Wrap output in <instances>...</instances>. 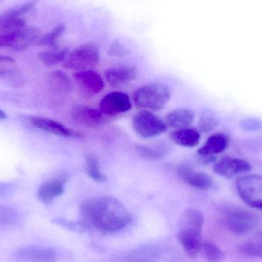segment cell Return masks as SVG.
Wrapping results in <instances>:
<instances>
[{
  "label": "cell",
  "mask_w": 262,
  "mask_h": 262,
  "mask_svg": "<svg viewBox=\"0 0 262 262\" xmlns=\"http://www.w3.org/2000/svg\"><path fill=\"white\" fill-rule=\"evenodd\" d=\"M239 252L250 257L262 258V241H248L242 245Z\"/></svg>",
  "instance_id": "cell-30"
},
{
  "label": "cell",
  "mask_w": 262,
  "mask_h": 262,
  "mask_svg": "<svg viewBox=\"0 0 262 262\" xmlns=\"http://www.w3.org/2000/svg\"><path fill=\"white\" fill-rule=\"evenodd\" d=\"M109 54L111 56H124L127 54V49L121 43H116L112 45V47L109 49Z\"/></svg>",
  "instance_id": "cell-32"
},
{
  "label": "cell",
  "mask_w": 262,
  "mask_h": 262,
  "mask_svg": "<svg viewBox=\"0 0 262 262\" xmlns=\"http://www.w3.org/2000/svg\"><path fill=\"white\" fill-rule=\"evenodd\" d=\"M237 191L243 203L253 209L262 211V176L245 175L236 182Z\"/></svg>",
  "instance_id": "cell-4"
},
{
  "label": "cell",
  "mask_w": 262,
  "mask_h": 262,
  "mask_svg": "<svg viewBox=\"0 0 262 262\" xmlns=\"http://www.w3.org/2000/svg\"><path fill=\"white\" fill-rule=\"evenodd\" d=\"M19 218V212L15 208L7 206H0V226L15 225Z\"/></svg>",
  "instance_id": "cell-28"
},
{
  "label": "cell",
  "mask_w": 262,
  "mask_h": 262,
  "mask_svg": "<svg viewBox=\"0 0 262 262\" xmlns=\"http://www.w3.org/2000/svg\"><path fill=\"white\" fill-rule=\"evenodd\" d=\"M80 214L85 227L89 226L105 233L122 230L131 221L130 213L124 205L112 196L86 200L81 204Z\"/></svg>",
  "instance_id": "cell-1"
},
{
  "label": "cell",
  "mask_w": 262,
  "mask_h": 262,
  "mask_svg": "<svg viewBox=\"0 0 262 262\" xmlns=\"http://www.w3.org/2000/svg\"><path fill=\"white\" fill-rule=\"evenodd\" d=\"M68 178V174L62 172L46 180L38 188L37 193L38 199L42 203H49L57 197L62 195Z\"/></svg>",
  "instance_id": "cell-9"
},
{
  "label": "cell",
  "mask_w": 262,
  "mask_h": 262,
  "mask_svg": "<svg viewBox=\"0 0 262 262\" xmlns=\"http://www.w3.org/2000/svg\"><path fill=\"white\" fill-rule=\"evenodd\" d=\"M72 119L80 126L95 127L104 123V114L101 110L91 108H78L72 112Z\"/></svg>",
  "instance_id": "cell-16"
},
{
  "label": "cell",
  "mask_w": 262,
  "mask_h": 262,
  "mask_svg": "<svg viewBox=\"0 0 262 262\" xmlns=\"http://www.w3.org/2000/svg\"><path fill=\"white\" fill-rule=\"evenodd\" d=\"M133 129L137 135L143 138H151L164 133L166 125L150 111H141L134 115Z\"/></svg>",
  "instance_id": "cell-5"
},
{
  "label": "cell",
  "mask_w": 262,
  "mask_h": 262,
  "mask_svg": "<svg viewBox=\"0 0 262 262\" xmlns=\"http://www.w3.org/2000/svg\"><path fill=\"white\" fill-rule=\"evenodd\" d=\"M85 170L88 175L97 183H105L107 176L101 171L99 162L96 157L89 156L86 160Z\"/></svg>",
  "instance_id": "cell-26"
},
{
  "label": "cell",
  "mask_w": 262,
  "mask_h": 262,
  "mask_svg": "<svg viewBox=\"0 0 262 262\" xmlns=\"http://www.w3.org/2000/svg\"><path fill=\"white\" fill-rule=\"evenodd\" d=\"M136 149L138 155L144 159L156 161V160L161 159L163 156V153L161 151L152 149L149 146H137Z\"/></svg>",
  "instance_id": "cell-31"
},
{
  "label": "cell",
  "mask_w": 262,
  "mask_h": 262,
  "mask_svg": "<svg viewBox=\"0 0 262 262\" xmlns=\"http://www.w3.org/2000/svg\"><path fill=\"white\" fill-rule=\"evenodd\" d=\"M166 125L172 129H183L189 128L194 121V114L189 109L172 110L166 115Z\"/></svg>",
  "instance_id": "cell-20"
},
{
  "label": "cell",
  "mask_w": 262,
  "mask_h": 262,
  "mask_svg": "<svg viewBox=\"0 0 262 262\" xmlns=\"http://www.w3.org/2000/svg\"><path fill=\"white\" fill-rule=\"evenodd\" d=\"M15 256L26 262H55L58 259L56 251L41 246L21 248L16 251Z\"/></svg>",
  "instance_id": "cell-11"
},
{
  "label": "cell",
  "mask_w": 262,
  "mask_h": 262,
  "mask_svg": "<svg viewBox=\"0 0 262 262\" xmlns=\"http://www.w3.org/2000/svg\"><path fill=\"white\" fill-rule=\"evenodd\" d=\"M68 54H69L68 49H52V50L40 52L38 54V58L46 66H53L64 61L69 55Z\"/></svg>",
  "instance_id": "cell-25"
},
{
  "label": "cell",
  "mask_w": 262,
  "mask_h": 262,
  "mask_svg": "<svg viewBox=\"0 0 262 262\" xmlns=\"http://www.w3.org/2000/svg\"><path fill=\"white\" fill-rule=\"evenodd\" d=\"M257 217L249 211L231 208L225 215L226 228L235 235H243L250 232L257 226Z\"/></svg>",
  "instance_id": "cell-6"
},
{
  "label": "cell",
  "mask_w": 262,
  "mask_h": 262,
  "mask_svg": "<svg viewBox=\"0 0 262 262\" xmlns=\"http://www.w3.org/2000/svg\"><path fill=\"white\" fill-rule=\"evenodd\" d=\"M74 77L81 89L91 95L99 93L104 89V80L95 71H80L75 72Z\"/></svg>",
  "instance_id": "cell-14"
},
{
  "label": "cell",
  "mask_w": 262,
  "mask_h": 262,
  "mask_svg": "<svg viewBox=\"0 0 262 262\" xmlns=\"http://www.w3.org/2000/svg\"><path fill=\"white\" fill-rule=\"evenodd\" d=\"M252 170V166L246 160L225 157L215 163L213 171L217 175L230 178L235 175L246 173Z\"/></svg>",
  "instance_id": "cell-10"
},
{
  "label": "cell",
  "mask_w": 262,
  "mask_h": 262,
  "mask_svg": "<svg viewBox=\"0 0 262 262\" xmlns=\"http://www.w3.org/2000/svg\"><path fill=\"white\" fill-rule=\"evenodd\" d=\"M106 80L112 87H121L134 81L137 76V68L132 66H117L104 72Z\"/></svg>",
  "instance_id": "cell-13"
},
{
  "label": "cell",
  "mask_w": 262,
  "mask_h": 262,
  "mask_svg": "<svg viewBox=\"0 0 262 262\" xmlns=\"http://www.w3.org/2000/svg\"><path fill=\"white\" fill-rule=\"evenodd\" d=\"M170 98V91L161 84H149L134 92L133 99L137 107L146 111H159L164 109Z\"/></svg>",
  "instance_id": "cell-2"
},
{
  "label": "cell",
  "mask_w": 262,
  "mask_h": 262,
  "mask_svg": "<svg viewBox=\"0 0 262 262\" xmlns=\"http://www.w3.org/2000/svg\"><path fill=\"white\" fill-rule=\"evenodd\" d=\"M201 252L208 261L220 262L224 259L225 255L223 251L214 243L209 241L203 243Z\"/></svg>",
  "instance_id": "cell-27"
},
{
  "label": "cell",
  "mask_w": 262,
  "mask_h": 262,
  "mask_svg": "<svg viewBox=\"0 0 262 262\" xmlns=\"http://www.w3.org/2000/svg\"><path fill=\"white\" fill-rule=\"evenodd\" d=\"M132 109L130 97L122 92L107 94L100 102V110L104 115L115 116L125 113Z\"/></svg>",
  "instance_id": "cell-8"
},
{
  "label": "cell",
  "mask_w": 262,
  "mask_h": 262,
  "mask_svg": "<svg viewBox=\"0 0 262 262\" xmlns=\"http://www.w3.org/2000/svg\"><path fill=\"white\" fill-rule=\"evenodd\" d=\"M6 113H5V112H3V110H1V109H0V120L6 119Z\"/></svg>",
  "instance_id": "cell-34"
},
{
  "label": "cell",
  "mask_w": 262,
  "mask_h": 262,
  "mask_svg": "<svg viewBox=\"0 0 262 262\" xmlns=\"http://www.w3.org/2000/svg\"><path fill=\"white\" fill-rule=\"evenodd\" d=\"M161 255L157 245L148 244L131 251L127 255V262H157Z\"/></svg>",
  "instance_id": "cell-18"
},
{
  "label": "cell",
  "mask_w": 262,
  "mask_h": 262,
  "mask_svg": "<svg viewBox=\"0 0 262 262\" xmlns=\"http://www.w3.org/2000/svg\"><path fill=\"white\" fill-rule=\"evenodd\" d=\"M179 174L189 186L199 190H209L213 186V180L209 175L203 172H193L188 166H180Z\"/></svg>",
  "instance_id": "cell-15"
},
{
  "label": "cell",
  "mask_w": 262,
  "mask_h": 262,
  "mask_svg": "<svg viewBox=\"0 0 262 262\" xmlns=\"http://www.w3.org/2000/svg\"><path fill=\"white\" fill-rule=\"evenodd\" d=\"M99 48L94 43H84L72 51L64 60V68L72 70H92L99 63Z\"/></svg>",
  "instance_id": "cell-3"
},
{
  "label": "cell",
  "mask_w": 262,
  "mask_h": 262,
  "mask_svg": "<svg viewBox=\"0 0 262 262\" xmlns=\"http://www.w3.org/2000/svg\"><path fill=\"white\" fill-rule=\"evenodd\" d=\"M204 217L197 210H189L185 212L180 220V231H189L201 234Z\"/></svg>",
  "instance_id": "cell-23"
},
{
  "label": "cell",
  "mask_w": 262,
  "mask_h": 262,
  "mask_svg": "<svg viewBox=\"0 0 262 262\" xmlns=\"http://www.w3.org/2000/svg\"><path fill=\"white\" fill-rule=\"evenodd\" d=\"M40 30L34 26H26L21 30L0 34V48H9L21 51L27 49L32 43L38 41Z\"/></svg>",
  "instance_id": "cell-7"
},
{
  "label": "cell",
  "mask_w": 262,
  "mask_h": 262,
  "mask_svg": "<svg viewBox=\"0 0 262 262\" xmlns=\"http://www.w3.org/2000/svg\"><path fill=\"white\" fill-rule=\"evenodd\" d=\"M49 86L53 92L66 93L71 90L70 78L62 71H55L50 73L48 78Z\"/></svg>",
  "instance_id": "cell-24"
},
{
  "label": "cell",
  "mask_w": 262,
  "mask_h": 262,
  "mask_svg": "<svg viewBox=\"0 0 262 262\" xmlns=\"http://www.w3.org/2000/svg\"><path fill=\"white\" fill-rule=\"evenodd\" d=\"M229 146V139L223 133H215L208 138L206 143L198 150V153L203 157L210 158L217 154L224 152Z\"/></svg>",
  "instance_id": "cell-17"
},
{
  "label": "cell",
  "mask_w": 262,
  "mask_h": 262,
  "mask_svg": "<svg viewBox=\"0 0 262 262\" xmlns=\"http://www.w3.org/2000/svg\"><path fill=\"white\" fill-rule=\"evenodd\" d=\"M30 124L36 129L44 131L48 133L58 135V136L68 137V138H81V137L79 132L51 118L32 117L30 118Z\"/></svg>",
  "instance_id": "cell-12"
},
{
  "label": "cell",
  "mask_w": 262,
  "mask_h": 262,
  "mask_svg": "<svg viewBox=\"0 0 262 262\" xmlns=\"http://www.w3.org/2000/svg\"><path fill=\"white\" fill-rule=\"evenodd\" d=\"M200 133L192 128L178 129L170 133V138L174 143L183 147L192 148L200 143Z\"/></svg>",
  "instance_id": "cell-22"
},
{
  "label": "cell",
  "mask_w": 262,
  "mask_h": 262,
  "mask_svg": "<svg viewBox=\"0 0 262 262\" xmlns=\"http://www.w3.org/2000/svg\"><path fill=\"white\" fill-rule=\"evenodd\" d=\"M214 127V121L208 116L203 117L200 120V128L203 132H209Z\"/></svg>",
  "instance_id": "cell-33"
},
{
  "label": "cell",
  "mask_w": 262,
  "mask_h": 262,
  "mask_svg": "<svg viewBox=\"0 0 262 262\" xmlns=\"http://www.w3.org/2000/svg\"><path fill=\"white\" fill-rule=\"evenodd\" d=\"M202 235L189 231H179V240L186 253L190 258H195L201 252Z\"/></svg>",
  "instance_id": "cell-19"
},
{
  "label": "cell",
  "mask_w": 262,
  "mask_h": 262,
  "mask_svg": "<svg viewBox=\"0 0 262 262\" xmlns=\"http://www.w3.org/2000/svg\"><path fill=\"white\" fill-rule=\"evenodd\" d=\"M26 26V20L14 9L0 16V34L21 30Z\"/></svg>",
  "instance_id": "cell-21"
},
{
  "label": "cell",
  "mask_w": 262,
  "mask_h": 262,
  "mask_svg": "<svg viewBox=\"0 0 262 262\" xmlns=\"http://www.w3.org/2000/svg\"><path fill=\"white\" fill-rule=\"evenodd\" d=\"M64 30H66L64 25L59 24L55 29H52L49 33L41 36L38 43L42 46L55 48L58 45V39L64 33Z\"/></svg>",
  "instance_id": "cell-29"
}]
</instances>
